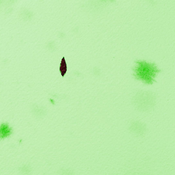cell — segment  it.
I'll list each match as a JSON object with an SVG mask.
<instances>
[{
  "label": "cell",
  "instance_id": "6da1fadb",
  "mask_svg": "<svg viewBox=\"0 0 175 175\" xmlns=\"http://www.w3.org/2000/svg\"><path fill=\"white\" fill-rule=\"evenodd\" d=\"M159 72L155 65L142 61L137 62L134 69V75L136 79L147 84L153 83L156 74Z\"/></svg>",
  "mask_w": 175,
  "mask_h": 175
},
{
  "label": "cell",
  "instance_id": "7a4b0ae2",
  "mask_svg": "<svg viewBox=\"0 0 175 175\" xmlns=\"http://www.w3.org/2000/svg\"><path fill=\"white\" fill-rule=\"evenodd\" d=\"M155 99L153 95L147 92H141L137 94L133 100L135 108L142 112H147L153 109Z\"/></svg>",
  "mask_w": 175,
  "mask_h": 175
},
{
  "label": "cell",
  "instance_id": "3957f363",
  "mask_svg": "<svg viewBox=\"0 0 175 175\" xmlns=\"http://www.w3.org/2000/svg\"><path fill=\"white\" fill-rule=\"evenodd\" d=\"M130 130L136 136H141L144 135L147 131L146 126L143 123L139 121H134L130 126Z\"/></svg>",
  "mask_w": 175,
  "mask_h": 175
},
{
  "label": "cell",
  "instance_id": "277c9868",
  "mask_svg": "<svg viewBox=\"0 0 175 175\" xmlns=\"http://www.w3.org/2000/svg\"><path fill=\"white\" fill-rule=\"evenodd\" d=\"M65 62H63V64H61V72L62 73H65V70H66V67L65 66Z\"/></svg>",
  "mask_w": 175,
  "mask_h": 175
}]
</instances>
